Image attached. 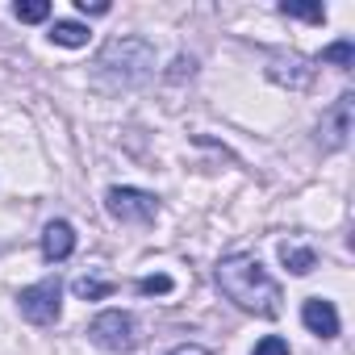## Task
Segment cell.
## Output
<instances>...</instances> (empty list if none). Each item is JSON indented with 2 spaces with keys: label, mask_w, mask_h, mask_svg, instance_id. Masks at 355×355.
Returning a JSON list of instances; mask_svg holds the SVG:
<instances>
[{
  "label": "cell",
  "mask_w": 355,
  "mask_h": 355,
  "mask_svg": "<svg viewBox=\"0 0 355 355\" xmlns=\"http://www.w3.org/2000/svg\"><path fill=\"white\" fill-rule=\"evenodd\" d=\"M113 288H117V284H113L109 276H80V280L71 284V293H76L80 301H105Z\"/></svg>",
  "instance_id": "cell-12"
},
{
  "label": "cell",
  "mask_w": 355,
  "mask_h": 355,
  "mask_svg": "<svg viewBox=\"0 0 355 355\" xmlns=\"http://www.w3.org/2000/svg\"><path fill=\"white\" fill-rule=\"evenodd\" d=\"M105 209L109 218H117L121 226H150L159 218V197L155 193H142V189H125V184H113L105 193Z\"/></svg>",
  "instance_id": "cell-3"
},
{
  "label": "cell",
  "mask_w": 355,
  "mask_h": 355,
  "mask_svg": "<svg viewBox=\"0 0 355 355\" xmlns=\"http://www.w3.org/2000/svg\"><path fill=\"white\" fill-rule=\"evenodd\" d=\"M71 251H76V226L63 222V218L46 222V230H42V255H46V263H63V259H71Z\"/></svg>",
  "instance_id": "cell-8"
},
{
  "label": "cell",
  "mask_w": 355,
  "mask_h": 355,
  "mask_svg": "<svg viewBox=\"0 0 355 355\" xmlns=\"http://www.w3.org/2000/svg\"><path fill=\"white\" fill-rule=\"evenodd\" d=\"M76 9L88 13V17H105L109 13V0H76Z\"/></svg>",
  "instance_id": "cell-19"
},
{
  "label": "cell",
  "mask_w": 355,
  "mask_h": 355,
  "mask_svg": "<svg viewBox=\"0 0 355 355\" xmlns=\"http://www.w3.org/2000/svg\"><path fill=\"white\" fill-rule=\"evenodd\" d=\"M301 322H305V330L318 334V338H338V309H334V301H326V297H309V301L301 305Z\"/></svg>",
  "instance_id": "cell-7"
},
{
  "label": "cell",
  "mask_w": 355,
  "mask_h": 355,
  "mask_svg": "<svg viewBox=\"0 0 355 355\" xmlns=\"http://www.w3.org/2000/svg\"><path fill=\"white\" fill-rule=\"evenodd\" d=\"M13 17L26 21V26H38V21L51 17V5H46V0H26V5L17 0V5H13Z\"/></svg>",
  "instance_id": "cell-13"
},
{
  "label": "cell",
  "mask_w": 355,
  "mask_h": 355,
  "mask_svg": "<svg viewBox=\"0 0 355 355\" xmlns=\"http://www.w3.org/2000/svg\"><path fill=\"white\" fill-rule=\"evenodd\" d=\"M268 76H272L276 84H293V88H305V84H309V67H305L301 59H288V63L276 59V63L268 67Z\"/></svg>",
  "instance_id": "cell-11"
},
{
  "label": "cell",
  "mask_w": 355,
  "mask_h": 355,
  "mask_svg": "<svg viewBox=\"0 0 355 355\" xmlns=\"http://www.w3.org/2000/svg\"><path fill=\"white\" fill-rule=\"evenodd\" d=\"M280 13H284V17L313 21V26H322V21H326V9H322V5H288V0H284V5H280Z\"/></svg>",
  "instance_id": "cell-16"
},
{
  "label": "cell",
  "mask_w": 355,
  "mask_h": 355,
  "mask_svg": "<svg viewBox=\"0 0 355 355\" xmlns=\"http://www.w3.org/2000/svg\"><path fill=\"white\" fill-rule=\"evenodd\" d=\"M88 338H92L96 347L113 351V355H125V351L138 347V326H134L130 313H121V309H105V313H96V318L88 322Z\"/></svg>",
  "instance_id": "cell-5"
},
{
  "label": "cell",
  "mask_w": 355,
  "mask_h": 355,
  "mask_svg": "<svg viewBox=\"0 0 355 355\" xmlns=\"http://www.w3.org/2000/svg\"><path fill=\"white\" fill-rule=\"evenodd\" d=\"M251 355H288V343L280 338V334H268V338H259L255 343V351Z\"/></svg>",
  "instance_id": "cell-17"
},
{
  "label": "cell",
  "mask_w": 355,
  "mask_h": 355,
  "mask_svg": "<svg viewBox=\"0 0 355 355\" xmlns=\"http://www.w3.org/2000/svg\"><path fill=\"white\" fill-rule=\"evenodd\" d=\"M171 288H175V280H171L167 272H155V276H142V280H138V293H142V297H167Z\"/></svg>",
  "instance_id": "cell-15"
},
{
  "label": "cell",
  "mask_w": 355,
  "mask_h": 355,
  "mask_svg": "<svg viewBox=\"0 0 355 355\" xmlns=\"http://www.w3.org/2000/svg\"><path fill=\"white\" fill-rule=\"evenodd\" d=\"M280 259H284V268L293 276H309L318 268V255L309 247H297V243H280Z\"/></svg>",
  "instance_id": "cell-10"
},
{
  "label": "cell",
  "mask_w": 355,
  "mask_h": 355,
  "mask_svg": "<svg viewBox=\"0 0 355 355\" xmlns=\"http://www.w3.org/2000/svg\"><path fill=\"white\" fill-rule=\"evenodd\" d=\"M351 121H355V96L343 92V96L326 109V117H322V146H326V150H343L347 138H351Z\"/></svg>",
  "instance_id": "cell-6"
},
{
  "label": "cell",
  "mask_w": 355,
  "mask_h": 355,
  "mask_svg": "<svg viewBox=\"0 0 355 355\" xmlns=\"http://www.w3.org/2000/svg\"><path fill=\"white\" fill-rule=\"evenodd\" d=\"M17 309L34 326H55L59 313H63V284H59V276H46V280L21 288L17 293Z\"/></svg>",
  "instance_id": "cell-4"
},
{
  "label": "cell",
  "mask_w": 355,
  "mask_h": 355,
  "mask_svg": "<svg viewBox=\"0 0 355 355\" xmlns=\"http://www.w3.org/2000/svg\"><path fill=\"white\" fill-rule=\"evenodd\" d=\"M197 71V59L193 55H180V59H175L171 63V71H167V80H184V76H193Z\"/></svg>",
  "instance_id": "cell-18"
},
{
  "label": "cell",
  "mask_w": 355,
  "mask_h": 355,
  "mask_svg": "<svg viewBox=\"0 0 355 355\" xmlns=\"http://www.w3.org/2000/svg\"><path fill=\"white\" fill-rule=\"evenodd\" d=\"M55 46H67V51H76V46H88V26H80V21H55L51 26V34H46Z\"/></svg>",
  "instance_id": "cell-9"
},
{
  "label": "cell",
  "mask_w": 355,
  "mask_h": 355,
  "mask_svg": "<svg viewBox=\"0 0 355 355\" xmlns=\"http://www.w3.org/2000/svg\"><path fill=\"white\" fill-rule=\"evenodd\" d=\"M214 280H218V288H222L243 313H255V318H276V313H280L284 293H280V284L268 276V268H263L255 255L239 251V255L218 259Z\"/></svg>",
  "instance_id": "cell-1"
},
{
  "label": "cell",
  "mask_w": 355,
  "mask_h": 355,
  "mask_svg": "<svg viewBox=\"0 0 355 355\" xmlns=\"http://www.w3.org/2000/svg\"><path fill=\"white\" fill-rule=\"evenodd\" d=\"M322 63H330V67H351V63H355V46H351V38L330 42V46L322 51Z\"/></svg>",
  "instance_id": "cell-14"
},
{
  "label": "cell",
  "mask_w": 355,
  "mask_h": 355,
  "mask_svg": "<svg viewBox=\"0 0 355 355\" xmlns=\"http://www.w3.org/2000/svg\"><path fill=\"white\" fill-rule=\"evenodd\" d=\"M96 67H101L105 80H113L121 88L146 84L155 76V46L138 34H121V38L105 42V51L96 55Z\"/></svg>",
  "instance_id": "cell-2"
},
{
  "label": "cell",
  "mask_w": 355,
  "mask_h": 355,
  "mask_svg": "<svg viewBox=\"0 0 355 355\" xmlns=\"http://www.w3.org/2000/svg\"><path fill=\"white\" fill-rule=\"evenodd\" d=\"M167 355H214L209 347H201V343H180V347H171Z\"/></svg>",
  "instance_id": "cell-20"
}]
</instances>
